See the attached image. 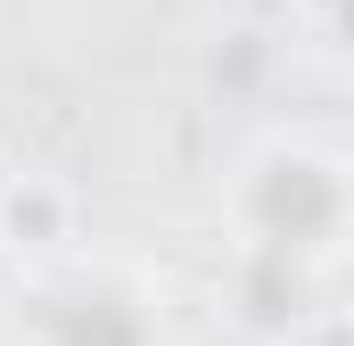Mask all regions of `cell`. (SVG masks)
Listing matches in <instances>:
<instances>
[{"label": "cell", "instance_id": "6da1fadb", "mask_svg": "<svg viewBox=\"0 0 354 346\" xmlns=\"http://www.w3.org/2000/svg\"><path fill=\"white\" fill-rule=\"evenodd\" d=\"M256 231H264V248L280 256H305V248H322L330 231H338V181L313 165V157H272L256 173Z\"/></svg>", "mask_w": 354, "mask_h": 346}, {"label": "cell", "instance_id": "3957f363", "mask_svg": "<svg viewBox=\"0 0 354 346\" xmlns=\"http://www.w3.org/2000/svg\"><path fill=\"white\" fill-rule=\"evenodd\" d=\"M248 297H256V313H264V322H280V313H297L305 280H297V264L280 256V248H264V264L248 272Z\"/></svg>", "mask_w": 354, "mask_h": 346}, {"label": "cell", "instance_id": "7a4b0ae2", "mask_svg": "<svg viewBox=\"0 0 354 346\" xmlns=\"http://www.w3.org/2000/svg\"><path fill=\"white\" fill-rule=\"evenodd\" d=\"M41 346H149V322L124 289H58L41 297Z\"/></svg>", "mask_w": 354, "mask_h": 346}, {"label": "cell", "instance_id": "277c9868", "mask_svg": "<svg viewBox=\"0 0 354 346\" xmlns=\"http://www.w3.org/2000/svg\"><path fill=\"white\" fill-rule=\"evenodd\" d=\"M338 25H346V42H354V0H338Z\"/></svg>", "mask_w": 354, "mask_h": 346}]
</instances>
